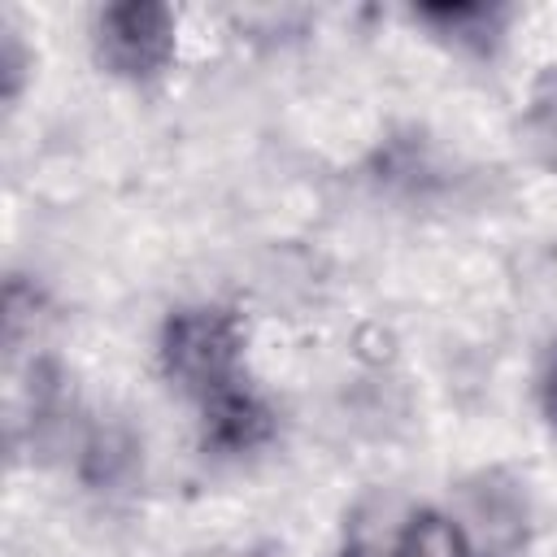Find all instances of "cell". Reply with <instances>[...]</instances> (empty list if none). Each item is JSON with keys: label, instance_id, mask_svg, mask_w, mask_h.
<instances>
[{"label": "cell", "instance_id": "4", "mask_svg": "<svg viewBox=\"0 0 557 557\" xmlns=\"http://www.w3.org/2000/svg\"><path fill=\"white\" fill-rule=\"evenodd\" d=\"M413 17L422 26H431L435 35H444L448 44H457L461 52H479L487 57L505 30V9L500 4H479V0H440V4H418Z\"/></svg>", "mask_w": 557, "mask_h": 557}, {"label": "cell", "instance_id": "1", "mask_svg": "<svg viewBox=\"0 0 557 557\" xmlns=\"http://www.w3.org/2000/svg\"><path fill=\"white\" fill-rule=\"evenodd\" d=\"M157 361L165 383L178 396H187L191 405H205L248 383L244 322L222 305H183L161 322Z\"/></svg>", "mask_w": 557, "mask_h": 557}, {"label": "cell", "instance_id": "3", "mask_svg": "<svg viewBox=\"0 0 557 557\" xmlns=\"http://www.w3.org/2000/svg\"><path fill=\"white\" fill-rule=\"evenodd\" d=\"M196 431H200V448L209 457H222V461L252 457L278 435V409L248 379V383L196 405Z\"/></svg>", "mask_w": 557, "mask_h": 557}, {"label": "cell", "instance_id": "8", "mask_svg": "<svg viewBox=\"0 0 557 557\" xmlns=\"http://www.w3.org/2000/svg\"><path fill=\"white\" fill-rule=\"evenodd\" d=\"M540 405H544V418L557 426V352H553V361L544 366V379H540Z\"/></svg>", "mask_w": 557, "mask_h": 557}, {"label": "cell", "instance_id": "7", "mask_svg": "<svg viewBox=\"0 0 557 557\" xmlns=\"http://www.w3.org/2000/svg\"><path fill=\"white\" fill-rule=\"evenodd\" d=\"M22 65H26L22 44H17V35L9 30V35H4V52H0V70H4V100H13V96H17V87H22Z\"/></svg>", "mask_w": 557, "mask_h": 557}, {"label": "cell", "instance_id": "5", "mask_svg": "<svg viewBox=\"0 0 557 557\" xmlns=\"http://www.w3.org/2000/svg\"><path fill=\"white\" fill-rule=\"evenodd\" d=\"M387 557H479V553L453 513L426 505V509H413L396 527Z\"/></svg>", "mask_w": 557, "mask_h": 557}, {"label": "cell", "instance_id": "6", "mask_svg": "<svg viewBox=\"0 0 557 557\" xmlns=\"http://www.w3.org/2000/svg\"><path fill=\"white\" fill-rule=\"evenodd\" d=\"M522 135L535 161L548 174H557V61L531 78V91L522 104Z\"/></svg>", "mask_w": 557, "mask_h": 557}, {"label": "cell", "instance_id": "2", "mask_svg": "<svg viewBox=\"0 0 557 557\" xmlns=\"http://www.w3.org/2000/svg\"><path fill=\"white\" fill-rule=\"evenodd\" d=\"M96 61L122 83H152L170 70L178 48V22L170 4L157 0H117L96 13L91 26Z\"/></svg>", "mask_w": 557, "mask_h": 557}]
</instances>
